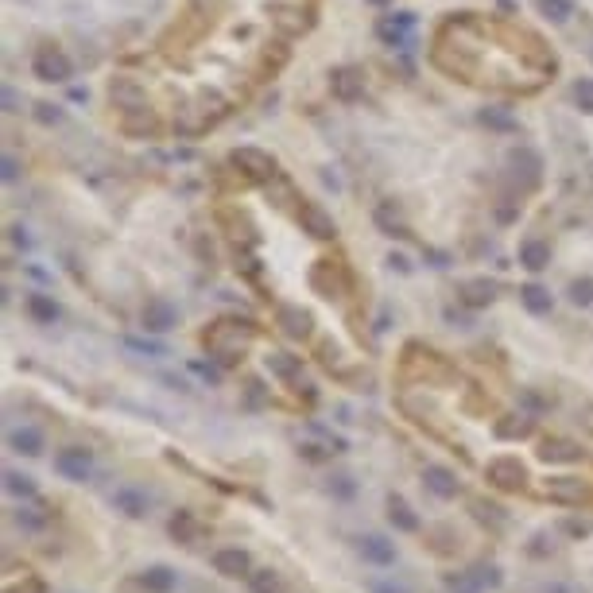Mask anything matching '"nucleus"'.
<instances>
[{
  "label": "nucleus",
  "instance_id": "1",
  "mask_svg": "<svg viewBox=\"0 0 593 593\" xmlns=\"http://www.w3.org/2000/svg\"><path fill=\"white\" fill-rule=\"evenodd\" d=\"M31 70H35V78H43V82H66L70 78V59L55 47H39Z\"/></svg>",
  "mask_w": 593,
  "mask_h": 593
},
{
  "label": "nucleus",
  "instance_id": "2",
  "mask_svg": "<svg viewBox=\"0 0 593 593\" xmlns=\"http://www.w3.org/2000/svg\"><path fill=\"white\" fill-rule=\"evenodd\" d=\"M524 477H527V469L520 458H493L489 462V481L500 484V489H520Z\"/></svg>",
  "mask_w": 593,
  "mask_h": 593
},
{
  "label": "nucleus",
  "instance_id": "3",
  "mask_svg": "<svg viewBox=\"0 0 593 593\" xmlns=\"http://www.w3.org/2000/svg\"><path fill=\"white\" fill-rule=\"evenodd\" d=\"M175 322H178V310L171 307L167 299H151L148 307H144V330H151V334H167Z\"/></svg>",
  "mask_w": 593,
  "mask_h": 593
},
{
  "label": "nucleus",
  "instance_id": "4",
  "mask_svg": "<svg viewBox=\"0 0 593 593\" xmlns=\"http://www.w3.org/2000/svg\"><path fill=\"white\" fill-rule=\"evenodd\" d=\"M55 469H59L62 477H70V481H86L93 462H89L86 450H62V454H55Z\"/></svg>",
  "mask_w": 593,
  "mask_h": 593
},
{
  "label": "nucleus",
  "instance_id": "5",
  "mask_svg": "<svg viewBox=\"0 0 593 593\" xmlns=\"http://www.w3.org/2000/svg\"><path fill=\"white\" fill-rule=\"evenodd\" d=\"M248 554L241 551V547H221L218 554H214V570L225 574V578H248Z\"/></svg>",
  "mask_w": 593,
  "mask_h": 593
},
{
  "label": "nucleus",
  "instance_id": "6",
  "mask_svg": "<svg viewBox=\"0 0 593 593\" xmlns=\"http://www.w3.org/2000/svg\"><path fill=\"white\" fill-rule=\"evenodd\" d=\"M411 28H415V16L411 12H395V16H384V20L376 23V35L395 47V43H407V31Z\"/></svg>",
  "mask_w": 593,
  "mask_h": 593
},
{
  "label": "nucleus",
  "instance_id": "7",
  "mask_svg": "<svg viewBox=\"0 0 593 593\" xmlns=\"http://www.w3.org/2000/svg\"><path fill=\"white\" fill-rule=\"evenodd\" d=\"M361 554L373 566H392L395 563V543H388L384 535H365L361 539Z\"/></svg>",
  "mask_w": 593,
  "mask_h": 593
},
{
  "label": "nucleus",
  "instance_id": "8",
  "mask_svg": "<svg viewBox=\"0 0 593 593\" xmlns=\"http://www.w3.org/2000/svg\"><path fill=\"white\" fill-rule=\"evenodd\" d=\"M426 489L435 496H442V500H450V496H458V477L446 469V465H426V473H423Z\"/></svg>",
  "mask_w": 593,
  "mask_h": 593
},
{
  "label": "nucleus",
  "instance_id": "9",
  "mask_svg": "<svg viewBox=\"0 0 593 593\" xmlns=\"http://www.w3.org/2000/svg\"><path fill=\"white\" fill-rule=\"evenodd\" d=\"M113 508L124 512V516H132V520H140V516H148L151 500L144 493H136V489H117V493H113Z\"/></svg>",
  "mask_w": 593,
  "mask_h": 593
},
{
  "label": "nucleus",
  "instance_id": "10",
  "mask_svg": "<svg viewBox=\"0 0 593 593\" xmlns=\"http://www.w3.org/2000/svg\"><path fill=\"white\" fill-rule=\"evenodd\" d=\"M140 585L148 593H171L178 585V574L171 570V566H151V570L140 574Z\"/></svg>",
  "mask_w": 593,
  "mask_h": 593
},
{
  "label": "nucleus",
  "instance_id": "11",
  "mask_svg": "<svg viewBox=\"0 0 593 593\" xmlns=\"http://www.w3.org/2000/svg\"><path fill=\"white\" fill-rule=\"evenodd\" d=\"M8 446L16 450V454L35 458V454H43V435L35 431V426H16V431L8 435Z\"/></svg>",
  "mask_w": 593,
  "mask_h": 593
},
{
  "label": "nucleus",
  "instance_id": "12",
  "mask_svg": "<svg viewBox=\"0 0 593 593\" xmlns=\"http://www.w3.org/2000/svg\"><path fill=\"white\" fill-rule=\"evenodd\" d=\"M361 89H365V78H361L353 66H346V70H337L334 74V93L341 101H357L361 97Z\"/></svg>",
  "mask_w": 593,
  "mask_h": 593
},
{
  "label": "nucleus",
  "instance_id": "13",
  "mask_svg": "<svg viewBox=\"0 0 593 593\" xmlns=\"http://www.w3.org/2000/svg\"><path fill=\"white\" fill-rule=\"evenodd\" d=\"M520 264L531 267V272H543V267L551 264V248H547L543 241H524V245H520Z\"/></svg>",
  "mask_w": 593,
  "mask_h": 593
},
{
  "label": "nucleus",
  "instance_id": "14",
  "mask_svg": "<svg viewBox=\"0 0 593 593\" xmlns=\"http://www.w3.org/2000/svg\"><path fill=\"white\" fill-rule=\"evenodd\" d=\"M279 326H283V334L291 337H307L310 334V314L299 307H283L279 310Z\"/></svg>",
  "mask_w": 593,
  "mask_h": 593
},
{
  "label": "nucleus",
  "instance_id": "15",
  "mask_svg": "<svg viewBox=\"0 0 593 593\" xmlns=\"http://www.w3.org/2000/svg\"><path fill=\"white\" fill-rule=\"evenodd\" d=\"M303 225H307L314 237H322V241H330V237L337 233V225H334V221H330L318 206H303Z\"/></svg>",
  "mask_w": 593,
  "mask_h": 593
},
{
  "label": "nucleus",
  "instance_id": "16",
  "mask_svg": "<svg viewBox=\"0 0 593 593\" xmlns=\"http://www.w3.org/2000/svg\"><path fill=\"white\" fill-rule=\"evenodd\" d=\"M233 163H241V167H248L252 175H272L276 171V163L264 156V151H256V148H241L237 156H233Z\"/></svg>",
  "mask_w": 593,
  "mask_h": 593
},
{
  "label": "nucleus",
  "instance_id": "17",
  "mask_svg": "<svg viewBox=\"0 0 593 593\" xmlns=\"http://www.w3.org/2000/svg\"><path fill=\"white\" fill-rule=\"evenodd\" d=\"M520 299H524V307L531 310V314H551V291H543L539 283H527L524 291H520Z\"/></svg>",
  "mask_w": 593,
  "mask_h": 593
},
{
  "label": "nucleus",
  "instance_id": "18",
  "mask_svg": "<svg viewBox=\"0 0 593 593\" xmlns=\"http://www.w3.org/2000/svg\"><path fill=\"white\" fill-rule=\"evenodd\" d=\"M28 314L35 318V322H43V326H55L59 307H55V299H47V295H31L28 299Z\"/></svg>",
  "mask_w": 593,
  "mask_h": 593
},
{
  "label": "nucleus",
  "instance_id": "19",
  "mask_svg": "<svg viewBox=\"0 0 593 593\" xmlns=\"http://www.w3.org/2000/svg\"><path fill=\"white\" fill-rule=\"evenodd\" d=\"M109 93H113V101H117V105H132V109H140V105H144V89L132 86L129 78H117Z\"/></svg>",
  "mask_w": 593,
  "mask_h": 593
},
{
  "label": "nucleus",
  "instance_id": "20",
  "mask_svg": "<svg viewBox=\"0 0 593 593\" xmlns=\"http://www.w3.org/2000/svg\"><path fill=\"white\" fill-rule=\"evenodd\" d=\"M388 520H392L399 531H419V520L411 516V508H407L399 496H392V500H388Z\"/></svg>",
  "mask_w": 593,
  "mask_h": 593
},
{
  "label": "nucleus",
  "instance_id": "21",
  "mask_svg": "<svg viewBox=\"0 0 593 593\" xmlns=\"http://www.w3.org/2000/svg\"><path fill=\"white\" fill-rule=\"evenodd\" d=\"M267 368H272L276 376H283V380H295V376L303 373V361L291 357V353H272L267 357Z\"/></svg>",
  "mask_w": 593,
  "mask_h": 593
},
{
  "label": "nucleus",
  "instance_id": "22",
  "mask_svg": "<svg viewBox=\"0 0 593 593\" xmlns=\"http://www.w3.org/2000/svg\"><path fill=\"white\" fill-rule=\"evenodd\" d=\"M547 493L554 500H582V481H574V477H558V481L547 484Z\"/></svg>",
  "mask_w": 593,
  "mask_h": 593
},
{
  "label": "nucleus",
  "instance_id": "23",
  "mask_svg": "<svg viewBox=\"0 0 593 593\" xmlns=\"http://www.w3.org/2000/svg\"><path fill=\"white\" fill-rule=\"evenodd\" d=\"M481 124H489V129H496V132H512L516 129V117L508 109H484L481 113Z\"/></svg>",
  "mask_w": 593,
  "mask_h": 593
},
{
  "label": "nucleus",
  "instance_id": "24",
  "mask_svg": "<svg viewBox=\"0 0 593 593\" xmlns=\"http://www.w3.org/2000/svg\"><path fill=\"white\" fill-rule=\"evenodd\" d=\"M539 8H543V16H551L554 23H563L574 16V4L570 0H539Z\"/></svg>",
  "mask_w": 593,
  "mask_h": 593
},
{
  "label": "nucleus",
  "instance_id": "25",
  "mask_svg": "<svg viewBox=\"0 0 593 593\" xmlns=\"http://www.w3.org/2000/svg\"><path fill=\"white\" fill-rule=\"evenodd\" d=\"M4 489H8L12 496H31V493H35V484H31V477L16 473V469H8V473H4Z\"/></svg>",
  "mask_w": 593,
  "mask_h": 593
},
{
  "label": "nucleus",
  "instance_id": "26",
  "mask_svg": "<svg viewBox=\"0 0 593 593\" xmlns=\"http://www.w3.org/2000/svg\"><path fill=\"white\" fill-rule=\"evenodd\" d=\"M248 585H252V593H279V578H276L272 570L248 574Z\"/></svg>",
  "mask_w": 593,
  "mask_h": 593
},
{
  "label": "nucleus",
  "instance_id": "27",
  "mask_svg": "<svg viewBox=\"0 0 593 593\" xmlns=\"http://www.w3.org/2000/svg\"><path fill=\"white\" fill-rule=\"evenodd\" d=\"M365 590H368V593H411L404 582H395V578H368Z\"/></svg>",
  "mask_w": 593,
  "mask_h": 593
},
{
  "label": "nucleus",
  "instance_id": "28",
  "mask_svg": "<svg viewBox=\"0 0 593 593\" xmlns=\"http://www.w3.org/2000/svg\"><path fill=\"white\" fill-rule=\"evenodd\" d=\"M570 299L578 307H590L593 303V279H574L570 283Z\"/></svg>",
  "mask_w": 593,
  "mask_h": 593
},
{
  "label": "nucleus",
  "instance_id": "29",
  "mask_svg": "<svg viewBox=\"0 0 593 593\" xmlns=\"http://www.w3.org/2000/svg\"><path fill=\"white\" fill-rule=\"evenodd\" d=\"M124 346L136 349V353H148V357H167V346H159V341H144V337H124Z\"/></svg>",
  "mask_w": 593,
  "mask_h": 593
},
{
  "label": "nucleus",
  "instance_id": "30",
  "mask_svg": "<svg viewBox=\"0 0 593 593\" xmlns=\"http://www.w3.org/2000/svg\"><path fill=\"white\" fill-rule=\"evenodd\" d=\"M543 458H554V462H574V458H578V450H574L570 442H547L543 446Z\"/></svg>",
  "mask_w": 593,
  "mask_h": 593
},
{
  "label": "nucleus",
  "instance_id": "31",
  "mask_svg": "<svg viewBox=\"0 0 593 593\" xmlns=\"http://www.w3.org/2000/svg\"><path fill=\"white\" fill-rule=\"evenodd\" d=\"M376 225L384 229L388 237H404V229H399V221L392 218V206H380V209H376Z\"/></svg>",
  "mask_w": 593,
  "mask_h": 593
},
{
  "label": "nucleus",
  "instance_id": "32",
  "mask_svg": "<svg viewBox=\"0 0 593 593\" xmlns=\"http://www.w3.org/2000/svg\"><path fill=\"white\" fill-rule=\"evenodd\" d=\"M16 520H20L28 531H39V527H47V516H39V508H20V512H16Z\"/></svg>",
  "mask_w": 593,
  "mask_h": 593
},
{
  "label": "nucleus",
  "instance_id": "33",
  "mask_svg": "<svg viewBox=\"0 0 593 593\" xmlns=\"http://www.w3.org/2000/svg\"><path fill=\"white\" fill-rule=\"evenodd\" d=\"M574 101H578L585 113H593V78H582L574 86Z\"/></svg>",
  "mask_w": 593,
  "mask_h": 593
},
{
  "label": "nucleus",
  "instance_id": "34",
  "mask_svg": "<svg viewBox=\"0 0 593 593\" xmlns=\"http://www.w3.org/2000/svg\"><path fill=\"white\" fill-rule=\"evenodd\" d=\"M450 593H481V585H477L473 574H458V578H450Z\"/></svg>",
  "mask_w": 593,
  "mask_h": 593
},
{
  "label": "nucleus",
  "instance_id": "35",
  "mask_svg": "<svg viewBox=\"0 0 593 593\" xmlns=\"http://www.w3.org/2000/svg\"><path fill=\"white\" fill-rule=\"evenodd\" d=\"M473 578H477V585H489V590H496V585H500V570H496V566H477L473 570Z\"/></svg>",
  "mask_w": 593,
  "mask_h": 593
},
{
  "label": "nucleus",
  "instance_id": "36",
  "mask_svg": "<svg viewBox=\"0 0 593 593\" xmlns=\"http://www.w3.org/2000/svg\"><path fill=\"white\" fill-rule=\"evenodd\" d=\"M527 426H531L527 419H520V423H500V426H496V435H500V438H516V435H527Z\"/></svg>",
  "mask_w": 593,
  "mask_h": 593
},
{
  "label": "nucleus",
  "instance_id": "37",
  "mask_svg": "<svg viewBox=\"0 0 593 593\" xmlns=\"http://www.w3.org/2000/svg\"><path fill=\"white\" fill-rule=\"evenodd\" d=\"M469 291H473V295H469V303H477V307L493 299V287H489V283H469Z\"/></svg>",
  "mask_w": 593,
  "mask_h": 593
},
{
  "label": "nucleus",
  "instance_id": "38",
  "mask_svg": "<svg viewBox=\"0 0 593 593\" xmlns=\"http://www.w3.org/2000/svg\"><path fill=\"white\" fill-rule=\"evenodd\" d=\"M35 117H39L43 124H59V120H62V109H55V105H39V113H35Z\"/></svg>",
  "mask_w": 593,
  "mask_h": 593
},
{
  "label": "nucleus",
  "instance_id": "39",
  "mask_svg": "<svg viewBox=\"0 0 593 593\" xmlns=\"http://www.w3.org/2000/svg\"><path fill=\"white\" fill-rule=\"evenodd\" d=\"M16 175H20V167H16V159H12V156H4V182H12Z\"/></svg>",
  "mask_w": 593,
  "mask_h": 593
},
{
  "label": "nucleus",
  "instance_id": "40",
  "mask_svg": "<svg viewBox=\"0 0 593 593\" xmlns=\"http://www.w3.org/2000/svg\"><path fill=\"white\" fill-rule=\"evenodd\" d=\"M190 368H194L198 376H206V380H218V368H209V365H202V361H194V365H190Z\"/></svg>",
  "mask_w": 593,
  "mask_h": 593
},
{
  "label": "nucleus",
  "instance_id": "41",
  "mask_svg": "<svg viewBox=\"0 0 593 593\" xmlns=\"http://www.w3.org/2000/svg\"><path fill=\"white\" fill-rule=\"evenodd\" d=\"M4 109L16 113V93H12V89H4Z\"/></svg>",
  "mask_w": 593,
  "mask_h": 593
},
{
  "label": "nucleus",
  "instance_id": "42",
  "mask_svg": "<svg viewBox=\"0 0 593 593\" xmlns=\"http://www.w3.org/2000/svg\"><path fill=\"white\" fill-rule=\"evenodd\" d=\"M368 4H384V0H368Z\"/></svg>",
  "mask_w": 593,
  "mask_h": 593
}]
</instances>
